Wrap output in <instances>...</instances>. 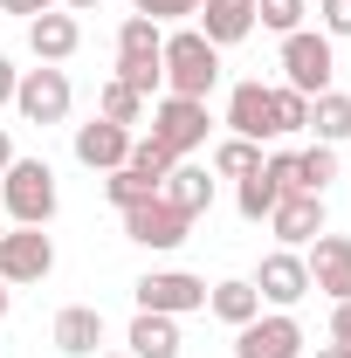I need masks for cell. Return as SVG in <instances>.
<instances>
[{
  "label": "cell",
  "mask_w": 351,
  "mask_h": 358,
  "mask_svg": "<svg viewBox=\"0 0 351 358\" xmlns=\"http://www.w3.org/2000/svg\"><path fill=\"white\" fill-rule=\"evenodd\" d=\"M255 289H262V303H275V310H296L310 296V268H303V255L296 248H275L262 262V275H255Z\"/></svg>",
  "instance_id": "obj_12"
},
{
  "label": "cell",
  "mask_w": 351,
  "mask_h": 358,
  "mask_svg": "<svg viewBox=\"0 0 351 358\" xmlns=\"http://www.w3.org/2000/svg\"><path fill=\"white\" fill-rule=\"evenodd\" d=\"M227 131L248 138V145H262V138H275V110H268V83H234V96H227Z\"/></svg>",
  "instance_id": "obj_15"
},
{
  "label": "cell",
  "mask_w": 351,
  "mask_h": 358,
  "mask_svg": "<svg viewBox=\"0 0 351 358\" xmlns=\"http://www.w3.org/2000/svg\"><path fill=\"white\" fill-rule=\"evenodd\" d=\"M310 358H338V345H324V352H310Z\"/></svg>",
  "instance_id": "obj_39"
},
{
  "label": "cell",
  "mask_w": 351,
  "mask_h": 358,
  "mask_svg": "<svg viewBox=\"0 0 351 358\" xmlns=\"http://www.w3.org/2000/svg\"><path fill=\"white\" fill-rule=\"evenodd\" d=\"M159 69H166V96H200L207 103V90L220 83V48L200 28H179L159 48Z\"/></svg>",
  "instance_id": "obj_1"
},
{
  "label": "cell",
  "mask_w": 351,
  "mask_h": 358,
  "mask_svg": "<svg viewBox=\"0 0 351 358\" xmlns=\"http://www.w3.org/2000/svg\"><path fill=\"white\" fill-rule=\"evenodd\" d=\"M131 358H179V317L138 310V324H131Z\"/></svg>",
  "instance_id": "obj_21"
},
{
  "label": "cell",
  "mask_w": 351,
  "mask_h": 358,
  "mask_svg": "<svg viewBox=\"0 0 351 358\" xmlns=\"http://www.w3.org/2000/svg\"><path fill=\"white\" fill-rule=\"evenodd\" d=\"M207 310H214L220 324H234V331H241V324H255V317H262V289H255V282H241V275H234V282H214V289H207Z\"/></svg>",
  "instance_id": "obj_20"
},
{
  "label": "cell",
  "mask_w": 351,
  "mask_h": 358,
  "mask_svg": "<svg viewBox=\"0 0 351 358\" xmlns=\"http://www.w3.org/2000/svg\"><path fill=\"white\" fill-rule=\"evenodd\" d=\"M338 179V145H310L296 152V193H324Z\"/></svg>",
  "instance_id": "obj_24"
},
{
  "label": "cell",
  "mask_w": 351,
  "mask_h": 358,
  "mask_svg": "<svg viewBox=\"0 0 351 358\" xmlns=\"http://www.w3.org/2000/svg\"><path fill=\"white\" fill-rule=\"evenodd\" d=\"M159 200H166L173 214H186V221H200V214L214 207V179L200 173V166H186V159H179L173 173L159 179Z\"/></svg>",
  "instance_id": "obj_17"
},
{
  "label": "cell",
  "mask_w": 351,
  "mask_h": 358,
  "mask_svg": "<svg viewBox=\"0 0 351 358\" xmlns=\"http://www.w3.org/2000/svg\"><path fill=\"white\" fill-rule=\"evenodd\" d=\"M303 268H310V289H324L331 303H351V234H317Z\"/></svg>",
  "instance_id": "obj_10"
},
{
  "label": "cell",
  "mask_w": 351,
  "mask_h": 358,
  "mask_svg": "<svg viewBox=\"0 0 351 358\" xmlns=\"http://www.w3.org/2000/svg\"><path fill=\"white\" fill-rule=\"evenodd\" d=\"M48 268H55V241H48L42 227L0 234V282H42Z\"/></svg>",
  "instance_id": "obj_9"
},
{
  "label": "cell",
  "mask_w": 351,
  "mask_h": 358,
  "mask_svg": "<svg viewBox=\"0 0 351 358\" xmlns=\"http://www.w3.org/2000/svg\"><path fill=\"white\" fill-rule=\"evenodd\" d=\"M0 214H14V227L55 221V173H48V159H14L0 173Z\"/></svg>",
  "instance_id": "obj_3"
},
{
  "label": "cell",
  "mask_w": 351,
  "mask_h": 358,
  "mask_svg": "<svg viewBox=\"0 0 351 358\" xmlns=\"http://www.w3.org/2000/svg\"><path fill=\"white\" fill-rule=\"evenodd\" d=\"M255 166H262V145H248V138H227L214 152V173H227V179H248Z\"/></svg>",
  "instance_id": "obj_28"
},
{
  "label": "cell",
  "mask_w": 351,
  "mask_h": 358,
  "mask_svg": "<svg viewBox=\"0 0 351 358\" xmlns=\"http://www.w3.org/2000/svg\"><path fill=\"white\" fill-rule=\"evenodd\" d=\"M76 42H83V28H76V14H35L28 21V48H35V62H69L76 55Z\"/></svg>",
  "instance_id": "obj_18"
},
{
  "label": "cell",
  "mask_w": 351,
  "mask_h": 358,
  "mask_svg": "<svg viewBox=\"0 0 351 358\" xmlns=\"http://www.w3.org/2000/svg\"><path fill=\"white\" fill-rule=\"evenodd\" d=\"M103 193H110V207H117V214H124V207H138V200H152V193H159V186H152V179H138L131 166H117V173L103 179Z\"/></svg>",
  "instance_id": "obj_29"
},
{
  "label": "cell",
  "mask_w": 351,
  "mask_h": 358,
  "mask_svg": "<svg viewBox=\"0 0 351 358\" xmlns=\"http://www.w3.org/2000/svg\"><path fill=\"white\" fill-rule=\"evenodd\" d=\"M275 200H282V179L268 173V159H262L255 173L241 179V193H234V207H241V221H268V214H275Z\"/></svg>",
  "instance_id": "obj_23"
},
{
  "label": "cell",
  "mask_w": 351,
  "mask_h": 358,
  "mask_svg": "<svg viewBox=\"0 0 351 358\" xmlns=\"http://www.w3.org/2000/svg\"><path fill=\"white\" fill-rule=\"evenodd\" d=\"M76 159H83L89 173H117L131 159V131L110 124V117H89V124H76Z\"/></svg>",
  "instance_id": "obj_13"
},
{
  "label": "cell",
  "mask_w": 351,
  "mask_h": 358,
  "mask_svg": "<svg viewBox=\"0 0 351 358\" xmlns=\"http://www.w3.org/2000/svg\"><path fill=\"white\" fill-rule=\"evenodd\" d=\"M124 166H131L138 179H152V186H159V179L173 173L179 159H173V152H166V145H159V138H131V159H124Z\"/></svg>",
  "instance_id": "obj_27"
},
{
  "label": "cell",
  "mask_w": 351,
  "mask_h": 358,
  "mask_svg": "<svg viewBox=\"0 0 351 358\" xmlns=\"http://www.w3.org/2000/svg\"><path fill=\"white\" fill-rule=\"evenodd\" d=\"M159 48H166V35H159V21L152 14H124V28H117V83H131L145 103L166 90V69H159Z\"/></svg>",
  "instance_id": "obj_2"
},
{
  "label": "cell",
  "mask_w": 351,
  "mask_h": 358,
  "mask_svg": "<svg viewBox=\"0 0 351 358\" xmlns=\"http://www.w3.org/2000/svg\"><path fill=\"white\" fill-rule=\"evenodd\" d=\"M324 35H351V0H324Z\"/></svg>",
  "instance_id": "obj_33"
},
{
  "label": "cell",
  "mask_w": 351,
  "mask_h": 358,
  "mask_svg": "<svg viewBox=\"0 0 351 358\" xmlns=\"http://www.w3.org/2000/svg\"><path fill=\"white\" fill-rule=\"evenodd\" d=\"M48 7H55V0H0V14H28V21L48 14Z\"/></svg>",
  "instance_id": "obj_34"
},
{
  "label": "cell",
  "mask_w": 351,
  "mask_h": 358,
  "mask_svg": "<svg viewBox=\"0 0 351 358\" xmlns=\"http://www.w3.org/2000/svg\"><path fill=\"white\" fill-rule=\"evenodd\" d=\"M62 7H69V14H89V7H103V0H62Z\"/></svg>",
  "instance_id": "obj_37"
},
{
  "label": "cell",
  "mask_w": 351,
  "mask_h": 358,
  "mask_svg": "<svg viewBox=\"0 0 351 358\" xmlns=\"http://www.w3.org/2000/svg\"><path fill=\"white\" fill-rule=\"evenodd\" d=\"M96 345H103V310H96V303H69V310L55 317V352L89 358Z\"/></svg>",
  "instance_id": "obj_19"
},
{
  "label": "cell",
  "mask_w": 351,
  "mask_h": 358,
  "mask_svg": "<svg viewBox=\"0 0 351 358\" xmlns=\"http://www.w3.org/2000/svg\"><path fill=\"white\" fill-rule=\"evenodd\" d=\"M69 103H76V90H69V76H62L55 62L21 69V83H14V110H21L28 124H62V117H69Z\"/></svg>",
  "instance_id": "obj_5"
},
{
  "label": "cell",
  "mask_w": 351,
  "mask_h": 358,
  "mask_svg": "<svg viewBox=\"0 0 351 358\" xmlns=\"http://www.w3.org/2000/svg\"><path fill=\"white\" fill-rule=\"evenodd\" d=\"M7 310H14V296H7V282H0V324H7Z\"/></svg>",
  "instance_id": "obj_38"
},
{
  "label": "cell",
  "mask_w": 351,
  "mask_h": 358,
  "mask_svg": "<svg viewBox=\"0 0 351 358\" xmlns=\"http://www.w3.org/2000/svg\"><path fill=\"white\" fill-rule=\"evenodd\" d=\"M14 159H21V152H14V138H7V124H0V173H7Z\"/></svg>",
  "instance_id": "obj_36"
},
{
  "label": "cell",
  "mask_w": 351,
  "mask_h": 358,
  "mask_svg": "<svg viewBox=\"0 0 351 358\" xmlns=\"http://www.w3.org/2000/svg\"><path fill=\"white\" fill-rule=\"evenodd\" d=\"M152 138H159L173 159L200 152V145H207V103H200V96H159V103H152Z\"/></svg>",
  "instance_id": "obj_6"
},
{
  "label": "cell",
  "mask_w": 351,
  "mask_h": 358,
  "mask_svg": "<svg viewBox=\"0 0 351 358\" xmlns=\"http://www.w3.org/2000/svg\"><path fill=\"white\" fill-rule=\"evenodd\" d=\"M268 110H275V138H289V131H303V124H310V96H296L289 83L268 90Z\"/></svg>",
  "instance_id": "obj_26"
},
{
  "label": "cell",
  "mask_w": 351,
  "mask_h": 358,
  "mask_svg": "<svg viewBox=\"0 0 351 358\" xmlns=\"http://www.w3.org/2000/svg\"><path fill=\"white\" fill-rule=\"evenodd\" d=\"M303 131H317V145H345V138H351V96H345V90L310 96V124H303Z\"/></svg>",
  "instance_id": "obj_22"
},
{
  "label": "cell",
  "mask_w": 351,
  "mask_h": 358,
  "mask_svg": "<svg viewBox=\"0 0 351 358\" xmlns=\"http://www.w3.org/2000/svg\"><path fill=\"white\" fill-rule=\"evenodd\" d=\"M234 358H303V324L289 310L255 317V324L234 331Z\"/></svg>",
  "instance_id": "obj_8"
},
{
  "label": "cell",
  "mask_w": 351,
  "mask_h": 358,
  "mask_svg": "<svg viewBox=\"0 0 351 358\" xmlns=\"http://www.w3.org/2000/svg\"><path fill=\"white\" fill-rule=\"evenodd\" d=\"M331 345L338 358H351V303H331Z\"/></svg>",
  "instance_id": "obj_32"
},
{
  "label": "cell",
  "mask_w": 351,
  "mask_h": 358,
  "mask_svg": "<svg viewBox=\"0 0 351 358\" xmlns=\"http://www.w3.org/2000/svg\"><path fill=\"white\" fill-rule=\"evenodd\" d=\"M331 76H338V48H331V35H317V28L282 35V83L296 90V96H324Z\"/></svg>",
  "instance_id": "obj_4"
},
{
  "label": "cell",
  "mask_w": 351,
  "mask_h": 358,
  "mask_svg": "<svg viewBox=\"0 0 351 358\" xmlns=\"http://www.w3.org/2000/svg\"><path fill=\"white\" fill-rule=\"evenodd\" d=\"M138 310H159V317H193L207 310V282L186 275V268H159V275H138Z\"/></svg>",
  "instance_id": "obj_7"
},
{
  "label": "cell",
  "mask_w": 351,
  "mask_h": 358,
  "mask_svg": "<svg viewBox=\"0 0 351 358\" xmlns=\"http://www.w3.org/2000/svg\"><path fill=\"white\" fill-rule=\"evenodd\" d=\"M268 227H275V241H282V248L317 241V234H324V193H282V200H275V214H268Z\"/></svg>",
  "instance_id": "obj_14"
},
{
  "label": "cell",
  "mask_w": 351,
  "mask_h": 358,
  "mask_svg": "<svg viewBox=\"0 0 351 358\" xmlns=\"http://www.w3.org/2000/svg\"><path fill=\"white\" fill-rule=\"evenodd\" d=\"M186 227H193V221L173 214L159 193H152V200H138V207H124V234H131L138 248H179V241H186Z\"/></svg>",
  "instance_id": "obj_11"
},
{
  "label": "cell",
  "mask_w": 351,
  "mask_h": 358,
  "mask_svg": "<svg viewBox=\"0 0 351 358\" xmlns=\"http://www.w3.org/2000/svg\"><path fill=\"white\" fill-rule=\"evenodd\" d=\"M14 83H21V69H14V62L0 55V103H14Z\"/></svg>",
  "instance_id": "obj_35"
},
{
  "label": "cell",
  "mask_w": 351,
  "mask_h": 358,
  "mask_svg": "<svg viewBox=\"0 0 351 358\" xmlns=\"http://www.w3.org/2000/svg\"><path fill=\"white\" fill-rule=\"evenodd\" d=\"M200 35L214 48H234L255 35V0H200Z\"/></svg>",
  "instance_id": "obj_16"
},
{
  "label": "cell",
  "mask_w": 351,
  "mask_h": 358,
  "mask_svg": "<svg viewBox=\"0 0 351 358\" xmlns=\"http://www.w3.org/2000/svg\"><path fill=\"white\" fill-rule=\"evenodd\" d=\"M96 117H110V124H124V131H131L138 117H145V96H138L131 83H117V76H110L103 96H96Z\"/></svg>",
  "instance_id": "obj_25"
},
{
  "label": "cell",
  "mask_w": 351,
  "mask_h": 358,
  "mask_svg": "<svg viewBox=\"0 0 351 358\" xmlns=\"http://www.w3.org/2000/svg\"><path fill=\"white\" fill-rule=\"evenodd\" d=\"M255 21L275 28V35H296L303 28V0H255Z\"/></svg>",
  "instance_id": "obj_30"
},
{
  "label": "cell",
  "mask_w": 351,
  "mask_h": 358,
  "mask_svg": "<svg viewBox=\"0 0 351 358\" xmlns=\"http://www.w3.org/2000/svg\"><path fill=\"white\" fill-rule=\"evenodd\" d=\"M138 14H152V21H159V28H166V21H179V14H200V0H131Z\"/></svg>",
  "instance_id": "obj_31"
}]
</instances>
